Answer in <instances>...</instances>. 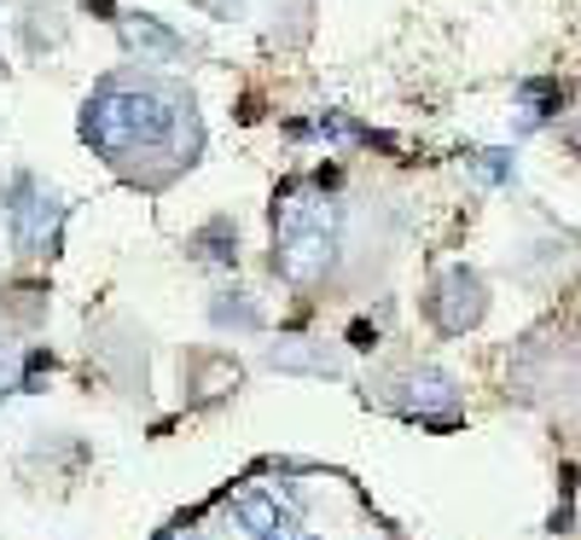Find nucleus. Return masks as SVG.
Here are the masks:
<instances>
[{"label":"nucleus","mask_w":581,"mask_h":540,"mask_svg":"<svg viewBox=\"0 0 581 540\" xmlns=\"http://www.w3.org/2000/svg\"><path fill=\"white\" fill-rule=\"evenodd\" d=\"M76 134L94 158L111 163V175H123L140 192H169L203 158V116L193 88L140 64L94 81Z\"/></svg>","instance_id":"nucleus-1"},{"label":"nucleus","mask_w":581,"mask_h":540,"mask_svg":"<svg viewBox=\"0 0 581 540\" xmlns=\"http://www.w3.org/2000/svg\"><path fill=\"white\" fill-rule=\"evenodd\" d=\"M337 239L344 210L332 198H297V187H285V204H273V274L297 291H314L337 262Z\"/></svg>","instance_id":"nucleus-2"},{"label":"nucleus","mask_w":581,"mask_h":540,"mask_svg":"<svg viewBox=\"0 0 581 540\" xmlns=\"http://www.w3.org/2000/svg\"><path fill=\"white\" fill-rule=\"evenodd\" d=\"M0 204L12 215V244H18V256H53L59 250V227H64V204L53 192H41L36 175H12L7 192H0Z\"/></svg>","instance_id":"nucleus-3"},{"label":"nucleus","mask_w":581,"mask_h":540,"mask_svg":"<svg viewBox=\"0 0 581 540\" xmlns=\"http://www.w3.org/2000/svg\"><path fill=\"white\" fill-rule=\"evenodd\" d=\"M424 314L442 337H466L483 326L489 314V285L471 274V267H448V274L431 279V297H424Z\"/></svg>","instance_id":"nucleus-4"},{"label":"nucleus","mask_w":581,"mask_h":540,"mask_svg":"<svg viewBox=\"0 0 581 540\" xmlns=\"http://www.w3.org/2000/svg\"><path fill=\"white\" fill-rule=\"evenodd\" d=\"M384 390H401V395H390L396 401L401 413H413V418H442V425H448V418L459 413V384L442 373V366H407L401 378H390Z\"/></svg>","instance_id":"nucleus-5"},{"label":"nucleus","mask_w":581,"mask_h":540,"mask_svg":"<svg viewBox=\"0 0 581 540\" xmlns=\"http://www.w3.org/2000/svg\"><path fill=\"white\" fill-rule=\"evenodd\" d=\"M116 36H123V47L140 64H186L193 59V41L175 36L163 18H151V12H123L116 18Z\"/></svg>","instance_id":"nucleus-6"},{"label":"nucleus","mask_w":581,"mask_h":540,"mask_svg":"<svg viewBox=\"0 0 581 540\" xmlns=\"http://www.w3.org/2000/svg\"><path fill=\"white\" fill-rule=\"evenodd\" d=\"M238 378H245V373H238V361H233V354H221V349H193V354L181 361V384L193 390L198 407H210V401L233 395Z\"/></svg>","instance_id":"nucleus-7"},{"label":"nucleus","mask_w":581,"mask_h":540,"mask_svg":"<svg viewBox=\"0 0 581 540\" xmlns=\"http://www.w3.org/2000/svg\"><path fill=\"white\" fill-rule=\"evenodd\" d=\"M186 250H193V262H203V267H233L238 262V227H233V215H210V222L186 239Z\"/></svg>","instance_id":"nucleus-8"},{"label":"nucleus","mask_w":581,"mask_h":540,"mask_svg":"<svg viewBox=\"0 0 581 540\" xmlns=\"http://www.w3.org/2000/svg\"><path fill=\"white\" fill-rule=\"evenodd\" d=\"M268 366H280V373H314V378H326V373H337V354L326 343H314V337H290V343H273L268 349Z\"/></svg>","instance_id":"nucleus-9"},{"label":"nucleus","mask_w":581,"mask_h":540,"mask_svg":"<svg viewBox=\"0 0 581 540\" xmlns=\"http://www.w3.org/2000/svg\"><path fill=\"white\" fill-rule=\"evenodd\" d=\"M0 314L12 319L18 331H36L47 319V285H29V279H12L7 291H0Z\"/></svg>","instance_id":"nucleus-10"},{"label":"nucleus","mask_w":581,"mask_h":540,"mask_svg":"<svg viewBox=\"0 0 581 540\" xmlns=\"http://www.w3.org/2000/svg\"><path fill=\"white\" fill-rule=\"evenodd\" d=\"M210 319L221 331H262V309L245 297V291H215V302H210Z\"/></svg>","instance_id":"nucleus-11"},{"label":"nucleus","mask_w":581,"mask_h":540,"mask_svg":"<svg viewBox=\"0 0 581 540\" xmlns=\"http://www.w3.org/2000/svg\"><path fill=\"white\" fill-rule=\"evenodd\" d=\"M238 523L256 535V540H273V529H285V517H280V505L262 500V494H245L238 500Z\"/></svg>","instance_id":"nucleus-12"},{"label":"nucleus","mask_w":581,"mask_h":540,"mask_svg":"<svg viewBox=\"0 0 581 540\" xmlns=\"http://www.w3.org/2000/svg\"><path fill=\"white\" fill-rule=\"evenodd\" d=\"M518 99L529 105V116L541 123V116H553L564 105V88H558V81H546V76H535V81H523V88H518Z\"/></svg>","instance_id":"nucleus-13"},{"label":"nucleus","mask_w":581,"mask_h":540,"mask_svg":"<svg viewBox=\"0 0 581 540\" xmlns=\"http://www.w3.org/2000/svg\"><path fill=\"white\" fill-rule=\"evenodd\" d=\"M12 390H18V349L0 337V401H7Z\"/></svg>","instance_id":"nucleus-14"},{"label":"nucleus","mask_w":581,"mask_h":540,"mask_svg":"<svg viewBox=\"0 0 581 540\" xmlns=\"http://www.w3.org/2000/svg\"><path fill=\"white\" fill-rule=\"evenodd\" d=\"M349 343H355V349H372V343H379V326H367V319H355V326H349Z\"/></svg>","instance_id":"nucleus-15"},{"label":"nucleus","mask_w":581,"mask_h":540,"mask_svg":"<svg viewBox=\"0 0 581 540\" xmlns=\"http://www.w3.org/2000/svg\"><path fill=\"white\" fill-rule=\"evenodd\" d=\"M24 7H47V0H24Z\"/></svg>","instance_id":"nucleus-16"}]
</instances>
